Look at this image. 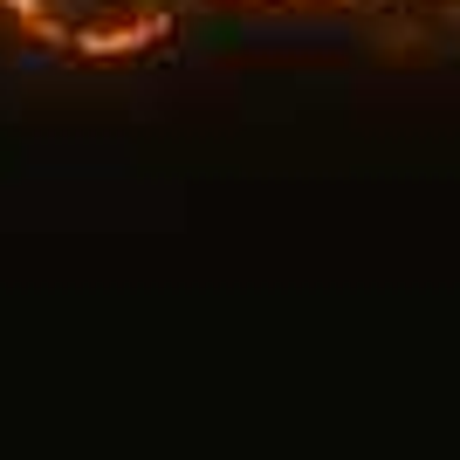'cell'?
Wrapping results in <instances>:
<instances>
[{
    "label": "cell",
    "mask_w": 460,
    "mask_h": 460,
    "mask_svg": "<svg viewBox=\"0 0 460 460\" xmlns=\"http://www.w3.org/2000/svg\"><path fill=\"white\" fill-rule=\"evenodd\" d=\"M172 35V14H137V21H111V28H83L69 35L83 56H137V49H158Z\"/></svg>",
    "instance_id": "6da1fadb"
},
{
    "label": "cell",
    "mask_w": 460,
    "mask_h": 460,
    "mask_svg": "<svg viewBox=\"0 0 460 460\" xmlns=\"http://www.w3.org/2000/svg\"><path fill=\"white\" fill-rule=\"evenodd\" d=\"M0 7H7V14H14V21H28L35 35H62V28H56V14H49L41 0H0Z\"/></svg>",
    "instance_id": "7a4b0ae2"
}]
</instances>
